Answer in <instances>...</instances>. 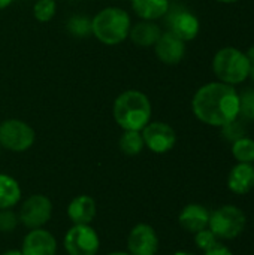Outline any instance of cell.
Wrapping results in <instances>:
<instances>
[{"mask_svg": "<svg viewBox=\"0 0 254 255\" xmlns=\"http://www.w3.org/2000/svg\"><path fill=\"white\" fill-rule=\"evenodd\" d=\"M192 111L201 123L222 128L238 118L240 93L235 87L220 81L208 82L195 93Z\"/></svg>", "mask_w": 254, "mask_h": 255, "instance_id": "obj_1", "label": "cell"}, {"mask_svg": "<svg viewBox=\"0 0 254 255\" xmlns=\"http://www.w3.org/2000/svg\"><path fill=\"white\" fill-rule=\"evenodd\" d=\"M151 102L148 96L139 90H126L117 96L112 115L123 130L141 131L151 121Z\"/></svg>", "mask_w": 254, "mask_h": 255, "instance_id": "obj_2", "label": "cell"}, {"mask_svg": "<svg viewBox=\"0 0 254 255\" xmlns=\"http://www.w3.org/2000/svg\"><path fill=\"white\" fill-rule=\"evenodd\" d=\"M132 18L118 6H108L91 18V34L103 45H118L129 37Z\"/></svg>", "mask_w": 254, "mask_h": 255, "instance_id": "obj_3", "label": "cell"}, {"mask_svg": "<svg viewBox=\"0 0 254 255\" xmlns=\"http://www.w3.org/2000/svg\"><path fill=\"white\" fill-rule=\"evenodd\" d=\"M211 67L220 82L232 87L244 84L250 75V63L246 52L235 46L220 48L213 57Z\"/></svg>", "mask_w": 254, "mask_h": 255, "instance_id": "obj_4", "label": "cell"}, {"mask_svg": "<svg viewBox=\"0 0 254 255\" xmlns=\"http://www.w3.org/2000/svg\"><path fill=\"white\" fill-rule=\"evenodd\" d=\"M247 227L244 211L235 205H223L211 212L208 229L219 241H234L243 235Z\"/></svg>", "mask_w": 254, "mask_h": 255, "instance_id": "obj_5", "label": "cell"}, {"mask_svg": "<svg viewBox=\"0 0 254 255\" xmlns=\"http://www.w3.org/2000/svg\"><path fill=\"white\" fill-rule=\"evenodd\" d=\"M36 133L31 126L18 118L0 123V146L12 152H24L34 143Z\"/></svg>", "mask_w": 254, "mask_h": 255, "instance_id": "obj_6", "label": "cell"}, {"mask_svg": "<svg viewBox=\"0 0 254 255\" xmlns=\"http://www.w3.org/2000/svg\"><path fill=\"white\" fill-rule=\"evenodd\" d=\"M63 245L67 255H97L100 239L90 224H73L67 230Z\"/></svg>", "mask_w": 254, "mask_h": 255, "instance_id": "obj_7", "label": "cell"}, {"mask_svg": "<svg viewBox=\"0 0 254 255\" xmlns=\"http://www.w3.org/2000/svg\"><path fill=\"white\" fill-rule=\"evenodd\" d=\"M52 217V202L45 194H31L18 211L19 224L28 230L42 229Z\"/></svg>", "mask_w": 254, "mask_h": 255, "instance_id": "obj_8", "label": "cell"}, {"mask_svg": "<svg viewBox=\"0 0 254 255\" xmlns=\"http://www.w3.org/2000/svg\"><path fill=\"white\" fill-rule=\"evenodd\" d=\"M144 145L154 154H166L177 143V133L168 123L150 121L141 130Z\"/></svg>", "mask_w": 254, "mask_h": 255, "instance_id": "obj_9", "label": "cell"}, {"mask_svg": "<svg viewBox=\"0 0 254 255\" xmlns=\"http://www.w3.org/2000/svg\"><path fill=\"white\" fill-rule=\"evenodd\" d=\"M159 236L154 227L145 223L136 224L127 236V253L130 255H156Z\"/></svg>", "mask_w": 254, "mask_h": 255, "instance_id": "obj_10", "label": "cell"}, {"mask_svg": "<svg viewBox=\"0 0 254 255\" xmlns=\"http://www.w3.org/2000/svg\"><path fill=\"white\" fill-rule=\"evenodd\" d=\"M168 31H171L186 43L195 40L201 31L199 18L187 9H177L168 16Z\"/></svg>", "mask_w": 254, "mask_h": 255, "instance_id": "obj_11", "label": "cell"}, {"mask_svg": "<svg viewBox=\"0 0 254 255\" xmlns=\"http://www.w3.org/2000/svg\"><path fill=\"white\" fill-rule=\"evenodd\" d=\"M153 48L156 57L168 66H175L186 57V42L171 31H163Z\"/></svg>", "mask_w": 254, "mask_h": 255, "instance_id": "obj_12", "label": "cell"}, {"mask_svg": "<svg viewBox=\"0 0 254 255\" xmlns=\"http://www.w3.org/2000/svg\"><path fill=\"white\" fill-rule=\"evenodd\" d=\"M22 255H55L57 254V239L48 230L33 229L30 230L21 245Z\"/></svg>", "mask_w": 254, "mask_h": 255, "instance_id": "obj_13", "label": "cell"}, {"mask_svg": "<svg viewBox=\"0 0 254 255\" xmlns=\"http://www.w3.org/2000/svg\"><path fill=\"white\" fill-rule=\"evenodd\" d=\"M211 212L199 203H190L184 206L178 215L180 226L189 233H198L204 229H208Z\"/></svg>", "mask_w": 254, "mask_h": 255, "instance_id": "obj_14", "label": "cell"}, {"mask_svg": "<svg viewBox=\"0 0 254 255\" xmlns=\"http://www.w3.org/2000/svg\"><path fill=\"white\" fill-rule=\"evenodd\" d=\"M228 188L238 196L250 193L254 188V164L237 163L229 172Z\"/></svg>", "mask_w": 254, "mask_h": 255, "instance_id": "obj_15", "label": "cell"}, {"mask_svg": "<svg viewBox=\"0 0 254 255\" xmlns=\"http://www.w3.org/2000/svg\"><path fill=\"white\" fill-rule=\"evenodd\" d=\"M97 214V205L91 196L81 194L70 200L67 206V217L72 224H91Z\"/></svg>", "mask_w": 254, "mask_h": 255, "instance_id": "obj_16", "label": "cell"}, {"mask_svg": "<svg viewBox=\"0 0 254 255\" xmlns=\"http://www.w3.org/2000/svg\"><path fill=\"white\" fill-rule=\"evenodd\" d=\"M162 28L156 21L141 19L136 24H132L129 31V39L139 48H153L162 34Z\"/></svg>", "mask_w": 254, "mask_h": 255, "instance_id": "obj_17", "label": "cell"}, {"mask_svg": "<svg viewBox=\"0 0 254 255\" xmlns=\"http://www.w3.org/2000/svg\"><path fill=\"white\" fill-rule=\"evenodd\" d=\"M136 16L145 21H157L168 15L171 9L169 0H130Z\"/></svg>", "mask_w": 254, "mask_h": 255, "instance_id": "obj_18", "label": "cell"}, {"mask_svg": "<svg viewBox=\"0 0 254 255\" xmlns=\"http://www.w3.org/2000/svg\"><path fill=\"white\" fill-rule=\"evenodd\" d=\"M21 200V187L15 178L0 173V209H12Z\"/></svg>", "mask_w": 254, "mask_h": 255, "instance_id": "obj_19", "label": "cell"}, {"mask_svg": "<svg viewBox=\"0 0 254 255\" xmlns=\"http://www.w3.org/2000/svg\"><path fill=\"white\" fill-rule=\"evenodd\" d=\"M118 146L121 152L129 157H135L141 154L142 149L145 148L141 131H133V130H124V133L118 140Z\"/></svg>", "mask_w": 254, "mask_h": 255, "instance_id": "obj_20", "label": "cell"}, {"mask_svg": "<svg viewBox=\"0 0 254 255\" xmlns=\"http://www.w3.org/2000/svg\"><path fill=\"white\" fill-rule=\"evenodd\" d=\"M232 155L238 163H254V139L244 136L232 143Z\"/></svg>", "mask_w": 254, "mask_h": 255, "instance_id": "obj_21", "label": "cell"}, {"mask_svg": "<svg viewBox=\"0 0 254 255\" xmlns=\"http://www.w3.org/2000/svg\"><path fill=\"white\" fill-rule=\"evenodd\" d=\"M66 28L75 37H88L91 34V19L84 15H73L67 19Z\"/></svg>", "mask_w": 254, "mask_h": 255, "instance_id": "obj_22", "label": "cell"}, {"mask_svg": "<svg viewBox=\"0 0 254 255\" xmlns=\"http://www.w3.org/2000/svg\"><path fill=\"white\" fill-rule=\"evenodd\" d=\"M238 118H241L246 123L254 121V88H247L240 93Z\"/></svg>", "mask_w": 254, "mask_h": 255, "instance_id": "obj_23", "label": "cell"}, {"mask_svg": "<svg viewBox=\"0 0 254 255\" xmlns=\"http://www.w3.org/2000/svg\"><path fill=\"white\" fill-rule=\"evenodd\" d=\"M57 12L55 0H37L33 4V16L39 22H48L54 18Z\"/></svg>", "mask_w": 254, "mask_h": 255, "instance_id": "obj_24", "label": "cell"}, {"mask_svg": "<svg viewBox=\"0 0 254 255\" xmlns=\"http://www.w3.org/2000/svg\"><path fill=\"white\" fill-rule=\"evenodd\" d=\"M246 131H247L246 130V121H243L241 118H237V120H234L229 124H226V126L222 127V136H223V139L228 140V142H231V143H234L235 140L247 136Z\"/></svg>", "mask_w": 254, "mask_h": 255, "instance_id": "obj_25", "label": "cell"}, {"mask_svg": "<svg viewBox=\"0 0 254 255\" xmlns=\"http://www.w3.org/2000/svg\"><path fill=\"white\" fill-rule=\"evenodd\" d=\"M195 244H196V247L201 251L205 253V251L211 250L214 245H217L219 244V239H217V236L210 229H204V230L195 233Z\"/></svg>", "mask_w": 254, "mask_h": 255, "instance_id": "obj_26", "label": "cell"}, {"mask_svg": "<svg viewBox=\"0 0 254 255\" xmlns=\"http://www.w3.org/2000/svg\"><path fill=\"white\" fill-rule=\"evenodd\" d=\"M19 224L18 214L12 209H0V233H10Z\"/></svg>", "mask_w": 254, "mask_h": 255, "instance_id": "obj_27", "label": "cell"}, {"mask_svg": "<svg viewBox=\"0 0 254 255\" xmlns=\"http://www.w3.org/2000/svg\"><path fill=\"white\" fill-rule=\"evenodd\" d=\"M204 255H234V253L226 247V245H223V244H217V245H214L211 250H208V251H205Z\"/></svg>", "mask_w": 254, "mask_h": 255, "instance_id": "obj_28", "label": "cell"}, {"mask_svg": "<svg viewBox=\"0 0 254 255\" xmlns=\"http://www.w3.org/2000/svg\"><path fill=\"white\" fill-rule=\"evenodd\" d=\"M246 55H247L249 63H250V75H249V78L253 81L254 84V45L253 46H250V48L246 51Z\"/></svg>", "mask_w": 254, "mask_h": 255, "instance_id": "obj_29", "label": "cell"}, {"mask_svg": "<svg viewBox=\"0 0 254 255\" xmlns=\"http://www.w3.org/2000/svg\"><path fill=\"white\" fill-rule=\"evenodd\" d=\"M1 255H22V253H21V250H9Z\"/></svg>", "mask_w": 254, "mask_h": 255, "instance_id": "obj_30", "label": "cell"}, {"mask_svg": "<svg viewBox=\"0 0 254 255\" xmlns=\"http://www.w3.org/2000/svg\"><path fill=\"white\" fill-rule=\"evenodd\" d=\"M12 1H13V0H0V10H1V9H6Z\"/></svg>", "mask_w": 254, "mask_h": 255, "instance_id": "obj_31", "label": "cell"}, {"mask_svg": "<svg viewBox=\"0 0 254 255\" xmlns=\"http://www.w3.org/2000/svg\"><path fill=\"white\" fill-rule=\"evenodd\" d=\"M217 3H223V4H232V3H237L240 0H216Z\"/></svg>", "mask_w": 254, "mask_h": 255, "instance_id": "obj_32", "label": "cell"}, {"mask_svg": "<svg viewBox=\"0 0 254 255\" xmlns=\"http://www.w3.org/2000/svg\"><path fill=\"white\" fill-rule=\"evenodd\" d=\"M106 255H130L129 253H123V251H114V253H109Z\"/></svg>", "mask_w": 254, "mask_h": 255, "instance_id": "obj_33", "label": "cell"}, {"mask_svg": "<svg viewBox=\"0 0 254 255\" xmlns=\"http://www.w3.org/2000/svg\"><path fill=\"white\" fill-rule=\"evenodd\" d=\"M174 255H193V254H190V253H187V251H177Z\"/></svg>", "mask_w": 254, "mask_h": 255, "instance_id": "obj_34", "label": "cell"}, {"mask_svg": "<svg viewBox=\"0 0 254 255\" xmlns=\"http://www.w3.org/2000/svg\"><path fill=\"white\" fill-rule=\"evenodd\" d=\"M0 149H1V146H0Z\"/></svg>", "mask_w": 254, "mask_h": 255, "instance_id": "obj_35", "label": "cell"}]
</instances>
